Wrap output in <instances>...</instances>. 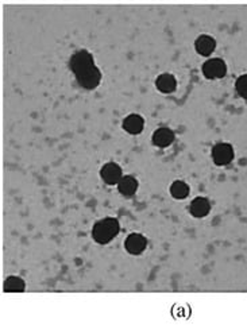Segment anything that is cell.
<instances>
[{
  "mask_svg": "<svg viewBox=\"0 0 247 325\" xmlns=\"http://www.w3.org/2000/svg\"><path fill=\"white\" fill-rule=\"evenodd\" d=\"M120 225L116 219L112 217H106L103 220H99L92 229V236L97 243L107 244L119 233Z\"/></svg>",
  "mask_w": 247,
  "mask_h": 325,
  "instance_id": "obj_1",
  "label": "cell"
},
{
  "mask_svg": "<svg viewBox=\"0 0 247 325\" xmlns=\"http://www.w3.org/2000/svg\"><path fill=\"white\" fill-rule=\"evenodd\" d=\"M92 66H95L93 57L88 50H79V52H76L70 57V61H69V68L74 73V76L79 73H82V72H85L87 69L92 68Z\"/></svg>",
  "mask_w": 247,
  "mask_h": 325,
  "instance_id": "obj_2",
  "label": "cell"
},
{
  "mask_svg": "<svg viewBox=\"0 0 247 325\" xmlns=\"http://www.w3.org/2000/svg\"><path fill=\"white\" fill-rule=\"evenodd\" d=\"M76 80L84 89H95L101 81V73L96 66H92L82 73L76 74Z\"/></svg>",
  "mask_w": 247,
  "mask_h": 325,
  "instance_id": "obj_3",
  "label": "cell"
},
{
  "mask_svg": "<svg viewBox=\"0 0 247 325\" xmlns=\"http://www.w3.org/2000/svg\"><path fill=\"white\" fill-rule=\"evenodd\" d=\"M225 64L220 58H211L203 65V73L207 78H222L225 74Z\"/></svg>",
  "mask_w": 247,
  "mask_h": 325,
  "instance_id": "obj_4",
  "label": "cell"
},
{
  "mask_svg": "<svg viewBox=\"0 0 247 325\" xmlns=\"http://www.w3.org/2000/svg\"><path fill=\"white\" fill-rule=\"evenodd\" d=\"M100 176L107 185H118L119 181L122 179L123 174H122V169H120L119 165H116V163H114V162H108L101 167Z\"/></svg>",
  "mask_w": 247,
  "mask_h": 325,
  "instance_id": "obj_5",
  "label": "cell"
},
{
  "mask_svg": "<svg viewBox=\"0 0 247 325\" xmlns=\"http://www.w3.org/2000/svg\"><path fill=\"white\" fill-rule=\"evenodd\" d=\"M212 158L216 165H227L234 158V150L228 143H217L212 149Z\"/></svg>",
  "mask_w": 247,
  "mask_h": 325,
  "instance_id": "obj_6",
  "label": "cell"
},
{
  "mask_svg": "<svg viewBox=\"0 0 247 325\" xmlns=\"http://www.w3.org/2000/svg\"><path fill=\"white\" fill-rule=\"evenodd\" d=\"M147 246V240L143 235L141 233H131V235L127 236L124 241V247L130 254L132 255H139L144 251Z\"/></svg>",
  "mask_w": 247,
  "mask_h": 325,
  "instance_id": "obj_7",
  "label": "cell"
},
{
  "mask_svg": "<svg viewBox=\"0 0 247 325\" xmlns=\"http://www.w3.org/2000/svg\"><path fill=\"white\" fill-rule=\"evenodd\" d=\"M174 140V134L170 128L161 127L158 130H155V132L153 134V143L158 147H168L173 143Z\"/></svg>",
  "mask_w": 247,
  "mask_h": 325,
  "instance_id": "obj_8",
  "label": "cell"
},
{
  "mask_svg": "<svg viewBox=\"0 0 247 325\" xmlns=\"http://www.w3.org/2000/svg\"><path fill=\"white\" fill-rule=\"evenodd\" d=\"M143 126H144V122H143V117L141 115H136V114H131L123 120V128L127 131L128 134H132V135H136L139 134L142 130H143Z\"/></svg>",
  "mask_w": 247,
  "mask_h": 325,
  "instance_id": "obj_9",
  "label": "cell"
},
{
  "mask_svg": "<svg viewBox=\"0 0 247 325\" xmlns=\"http://www.w3.org/2000/svg\"><path fill=\"white\" fill-rule=\"evenodd\" d=\"M118 189H119L120 194L126 196V197H131L132 194H135L136 189H138V181L132 176L122 177V179L118 184Z\"/></svg>",
  "mask_w": 247,
  "mask_h": 325,
  "instance_id": "obj_10",
  "label": "cell"
},
{
  "mask_svg": "<svg viewBox=\"0 0 247 325\" xmlns=\"http://www.w3.org/2000/svg\"><path fill=\"white\" fill-rule=\"evenodd\" d=\"M211 205H209V201L204 197H196L195 200L190 202L189 211L190 213L195 217H204L208 214Z\"/></svg>",
  "mask_w": 247,
  "mask_h": 325,
  "instance_id": "obj_11",
  "label": "cell"
},
{
  "mask_svg": "<svg viewBox=\"0 0 247 325\" xmlns=\"http://www.w3.org/2000/svg\"><path fill=\"white\" fill-rule=\"evenodd\" d=\"M195 46L197 53H200L201 55H209L215 50L216 42L212 37L209 35H200L195 42Z\"/></svg>",
  "mask_w": 247,
  "mask_h": 325,
  "instance_id": "obj_12",
  "label": "cell"
},
{
  "mask_svg": "<svg viewBox=\"0 0 247 325\" xmlns=\"http://www.w3.org/2000/svg\"><path fill=\"white\" fill-rule=\"evenodd\" d=\"M155 85H157V88L161 92L170 93L176 89L177 82H176L174 76H171V74H169V73H163V74H161V76H158L157 81H155Z\"/></svg>",
  "mask_w": 247,
  "mask_h": 325,
  "instance_id": "obj_13",
  "label": "cell"
},
{
  "mask_svg": "<svg viewBox=\"0 0 247 325\" xmlns=\"http://www.w3.org/2000/svg\"><path fill=\"white\" fill-rule=\"evenodd\" d=\"M3 289L4 291H15V293L23 291L25 290V282L19 276H8L4 281Z\"/></svg>",
  "mask_w": 247,
  "mask_h": 325,
  "instance_id": "obj_14",
  "label": "cell"
},
{
  "mask_svg": "<svg viewBox=\"0 0 247 325\" xmlns=\"http://www.w3.org/2000/svg\"><path fill=\"white\" fill-rule=\"evenodd\" d=\"M170 193L174 198L182 200L189 194V186L184 181H174L170 186Z\"/></svg>",
  "mask_w": 247,
  "mask_h": 325,
  "instance_id": "obj_15",
  "label": "cell"
},
{
  "mask_svg": "<svg viewBox=\"0 0 247 325\" xmlns=\"http://www.w3.org/2000/svg\"><path fill=\"white\" fill-rule=\"evenodd\" d=\"M235 87H236V90H238L239 95H240L242 97L247 99V74H243V76H240L236 80Z\"/></svg>",
  "mask_w": 247,
  "mask_h": 325,
  "instance_id": "obj_16",
  "label": "cell"
}]
</instances>
